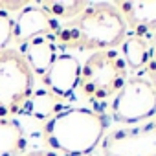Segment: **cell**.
<instances>
[{
    "label": "cell",
    "mask_w": 156,
    "mask_h": 156,
    "mask_svg": "<svg viewBox=\"0 0 156 156\" xmlns=\"http://www.w3.org/2000/svg\"><path fill=\"white\" fill-rule=\"evenodd\" d=\"M129 28L114 4H88L53 35L59 50L103 51L118 48Z\"/></svg>",
    "instance_id": "cell-1"
},
{
    "label": "cell",
    "mask_w": 156,
    "mask_h": 156,
    "mask_svg": "<svg viewBox=\"0 0 156 156\" xmlns=\"http://www.w3.org/2000/svg\"><path fill=\"white\" fill-rule=\"evenodd\" d=\"M108 129L105 112L75 107L64 108L42 127V141L48 151L64 156H87L99 147Z\"/></svg>",
    "instance_id": "cell-2"
},
{
    "label": "cell",
    "mask_w": 156,
    "mask_h": 156,
    "mask_svg": "<svg viewBox=\"0 0 156 156\" xmlns=\"http://www.w3.org/2000/svg\"><path fill=\"white\" fill-rule=\"evenodd\" d=\"M129 68L118 50H103L88 55L81 66L79 92L92 103L112 99L127 83Z\"/></svg>",
    "instance_id": "cell-3"
},
{
    "label": "cell",
    "mask_w": 156,
    "mask_h": 156,
    "mask_svg": "<svg viewBox=\"0 0 156 156\" xmlns=\"http://www.w3.org/2000/svg\"><path fill=\"white\" fill-rule=\"evenodd\" d=\"M35 90V73L17 48L0 50V119L22 114Z\"/></svg>",
    "instance_id": "cell-4"
},
{
    "label": "cell",
    "mask_w": 156,
    "mask_h": 156,
    "mask_svg": "<svg viewBox=\"0 0 156 156\" xmlns=\"http://www.w3.org/2000/svg\"><path fill=\"white\" fill-rule=\"evenodd\" d=\"M110 114L114 121L134 125L156 116V90L143 75H132L112 98Z\"/></svg>",
    "instance_id": "cell-5"
},
{
    "label": "cell",
    "mask_w": 156,
    "mask_h": 156,
    "mask_svg": "<svg viewBox=\"0 0 156 156\" xmlns=\"http://www.w3.org/2000/svg\"><path fill=\"white\" fill-rule=\"evenodd\" d=\"M99 149L101 156H156V121L110 130L101 140Z\"/></svg>",
    "instance_id": "cell-6"
},
{
    "label": "cell",
    "mask_w": 156,
    "mask_h": 156,
    "mask_svg": "<svg viewBox=\"0 0 156 156\" xmlns=\"http://www.w3.org/2000/svg\"><path fill=\"white\" fill-rule=\"evenodd\" d=\"M81 77V62L70 53H59L48 72L41 77L42 85L48 92H51L59 99H68L79 87Z\"/></svg>",
    "instance_id": "cell-7"
},
{
    "label": "cell",
    "mask_w": 156,
    "mask_h": 156,
    "mask_svg": "<svg viewBox=\"0 0 156 156\" xmlns=\"http://www.w3.org/2000/svg\"><path fill=\"white\" fill-rule=\"evenodd\" d=\"M61 24L59 20L51 19L44 9L39 6H28L20 11L13 24V44L22 48L35 37H44V35H55L59 31Z\"/></svg>",
    "instance_id": "cell-8"
},
{
    "label": "cell",
    "mask_w": 156,
    "mask_h": 156,
    "mask_svg": "<svg viewBox=\"0 0 156 156\" xmlns=\"http://www.w3.org/2000/svg\"><path fill=\"white\" fill-rule=\"evenodd\" d=\"M130 31L154 33L156 31V0H121L114 2Z\"/></svg>",
    "instance_id": "cell-9"
},
{
    "label": "cell",
    "mask_w": 156,
    "mask_h": 156,
    "mask_svg": "<svg viewBox=\"0 0 156 156\" xmlns=\"http://www.w3.org/2000/svg\"><path fill=\"white\" fill-rule=\"evenodd\" d=\"M19 51L26 57L31 72L35 75H41V77L48 72V68L53 64V61L59 55V48L55 44L53 35L35 37L28 44H24L22 50H19Z\"/></svg>",
    "instance_id": "cell-10"
},
{
    "label": "cell",
    "mask_w": 156,
    "mask_h": 156,
    "mask_svg": "<svg viewBox=\"0 0 156 156\" xmlns=\"http://www.w3.org/2000/svg\"><path fill=\"white\" fill-rule=\"evenodd\" d=\"M151 51V33H138L129 31L121 42V57L129 70L138 72L145 68Z\"/></svg>",
    "instance_id": "cell-11"
},
{
    "label": "cell",
    "mask_w": 156,
    "mask_h": 156,
    "mask_svg": "<svg viewBox=\"0 0 156 156\" xmlns=\"http://www.w3.org/2000/svg\"><path fill=\"white\" fill-rule=\"evenodd\" d=\"M22 127L13 119H0V156H17L26 151Z\"/></svg>",
    "instance_id": "cell-12"
},
{
    "label": "cell",
    "mask_w": 156,
    "mask_h": 156,
    "mask_svg": "<svg viewBox=\"0 0 156 156\" xmlns=\"http://www.w3.org/2000/svg\"><path fill=\"white\" fill-rule=\"evenodd\" d=\"M62 99L55 98L51 92H48L46 88H41V90H33L28 105H26V110L30 116L37 118V119H44L48 121L50 118H53L55 114H59L62 110Z\"/></svg>",
    "instance_id": "cell-13"
},
{
    "label": "cell",
    "mask_w": 156,
    "mask_h": 156,
    "mask_svg": "<svg viewBox=\"0 0 156 156\" xmlns=\"http://www.w3.org/2000/svg\"><path fill=\"white\" fill-rule=\"evenodd\" d=\"M88 4L81 0H42L39 8L44 9L55 20H72L79 15Z\"/></svg>",
    "instance_id": "cell-14"
},
{
    "label": "cell",
    "mask_w": 156,
    "mask_h": 156,
    "mask_svg": "<svg viewBox=\"0 0 156 156\" xmlns=\"http://www.w3.org/2000/svg\"><path fill=\"white\" fill-rule=\"evenodd\" d=\"M13 24L15 20L8 15V11L0 9V50L9 48L13 41Z\"/></svg>",
    "instance_id": "cell-15"
},
{
    "label": "cell",
    "mask_w": 156,
    "mask_h": 156,
    "mask_svg": "<svg viewBox=\"0 0 156 156\" xmlns=\"http://www.w3.org/2000/svg\"><path fill=\"white\" fill-rule=\"evenodd\" d=\"M145 72H147V79L152 83V87L156 90V31L151 33V51H149V59L145 62Z\"/></svg>",
    "instance_id": "cell-16"
},
{
    "label": "cell",
    "mask_w": 156,
    "mask_h": 156,
    "mask_svg": "<svg viewBox=\"0 0 156 156\" xmlns=\"http://www.w3.org/2000/svg\"><path fill=\"white\" fill-rule=\"evenodd\" d=\"M24 156H62L59 152H53V151H31V152H26Z\"/></svg>",
    "instance_id": "cell-17"
}]
</instances>
